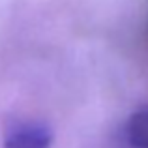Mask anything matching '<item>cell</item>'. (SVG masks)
<instances>
[{
	"mask_svg": "<svg viewBox=\"0 0 148 148\" xmlns=\"http://www.w3.org/2000/svg\"><path fill=\"white\" fill-rule=\"evenodd\" d=\"M126 135L133 148H148V107H141L130 116Z\"/></svg>",
	"mask_w": 148,
	"mask_h": 148,
	"instance_id": "cell-2",
	"label": "cell"
},
{
	"mask_svg": "<svg viewBox=\"0 0 148 148\" xmlns=\"http://www.w3.org/2000/svg\"><path fill=\"white\" fill-rule=\"evenodd\" d=\"M53 143V131L47 124L25 122L8 131L4 148H49Z\"/></svg>",
	"mask_w": 148,
	"mask_h": 148,
	"instance_id": "cell-1",
	"label": "cell"
}]
</instances>
